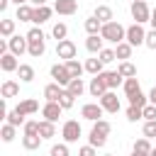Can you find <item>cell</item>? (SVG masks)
Instances as JSON below:
<instances>
[{
	"label": "cell",
	"instance_id": "1",
	"mask_svg": "<svg viewBox=\"0 0 156 156\" xmlns=\"http://www.w3.org/2000/svg\"><path fill=\"white\" fill-rule=\"evenodd\" d=\"M110 132H112V124H110L107 119H98V122H93V129H90L88 141H90L95 149H102L105 141H107V134H110Z\"/></svg>",
	"mask_w": 156,
	"mask_h": 156
},
{
	"label": "cell",
	"instance_id": "2",
	"mask_svg": "<svg viewBox=\"0 0 156 156\" xmlns=\"http://www.w3.org/2000/svg\"><path fill=\"white\" fill-rule=\"evenodd\" d=\"M100 37L105 39V41H112V44H119V41H124L127 39V27H122L119 22H105L102 24V29H100Z\"/></svg>",
	"mask_w": 156,
	"mask_h": 156
},
{
	"label": "cell",
	"instance_id": "3",
	"mask_svg": "<svg viewBox=\"0 0 156 156\" xmlns=\"http://www.w3.org/2000/svg\"><path fill=\"white\" fill-rule=\"evenodd\" d=\"M129 12H132L134 22H139V24H144V22L151 20V10H149V5H146L144 0H134L132 7H129Z\"/></svg>",
	"mask_w": 156,
	"mask_h": 156
},
{
	"label": "cell",
	"instance_id": "4",
	"mask_svg": "<svg viewBox=\"0 0 156 156\" xmlns=\"http://www.w3.org/2000/svg\"><path fill=\"white\" fill-rule=\"evenodd\" d=\"M124 41H129L132 46H141V44L146 41V32H144V27H141L139 22L129 24V27H127V39H124Z\"/></svg>",
	"mask_w": 156,
	"mask_h": 156
},
{
	"label": "cell",
	"instance_id": "5",
	"mask_svg": "<svg viewBox=\"0 0 156 156\" xmlns=\"http://www.w3.org/2000/svg\"><path fill=\"white\" fill-rule=\"evenodd\" d=\"M51 78H54V83H58V85H63V88H68V83L73 80V76H71V71L66 68V63H54V66H51Z\"/></svg>",
	"mask_w": 156,
	"mask_h": 156
},
{
	"label": "cell",
	"instance_id": "6",
	"mask_svg": "<svg viewBox=\"0 0 156 156\" xmlns=\"http://www.w3.org/2000/svg\"><path fill=\"white\" fill-rule=\"evenodd\" d=\"M61 136H63L66 144L78 141V136H80V124H78V119H68V122H63V127H61Z\"/></svg>",
	"mask_w": 156,
	"mask_h": 156
},
{
	"label": "cell",
	"instance_id": "7",
	"mask_svg": "<svg viewBox=\"0 0 156 156\" xmlns=\"http://www.w3.org/2000/svg\"><path fill=\"white\" fill-rule=\"evenodd\" d=\"M76 54H78V49H76V44H73L71 39H61V41H56V56H58V58L71 61V58H76Z\"/></svg>",
	"mask_w": 156,
	"mask_h": 156
},
{
	"label": "cell",
	"instance_id": "8",
	"mask_svg": "<svg viewBox=\"0 0 156 156\" xmlns=\"http://www.w3.org/2000/svg\"><path fill=\"white\" fill-rule=\"evenodd\" d=\"M102 105L100 102H88V105H83L80 107V117L83 119H88V122H98V119H102Z\"/></svg>",
	"mask_w": 156,
	"mask_h": 156
},
{
	"label": "cell",
	"instance_id": "9",
	"mask_svg": "<svg viewBox=\"0 0 156 156\" xmlns=\"http://www.w3.org/2000/svg\"><path fill=\"white\" fill-rule=\"evenodd\" d=\"M7 44H10V51H12L15 56H22V54H27V51H29V39H27V37L12 34V37L7 39Z\"/></svg>",
	"mask_w": 156,
	"mask_h": 156
},
{
	"label": "cell",
	"instance_id": "10",
	"mask_svg": "<svg viewBox=\"0 0 156 156\" xmlns=\"http://www.w3.org/2000/svg\"><path fill=\"white\" fill-rule=\"evenodd\" d=\"M88 90H90V95H93V98H98V100H100L110 88H107V83H105V78H102V76H93V78H90Z\"/></svg>",
	"mask_w": 156,
	"mask_h": 156
},
{
	"label": "cell",
	"instance_id": "11",
	"mask_svg": "<svg viewBox=\"0 0 156 156\" xmlns=\"http://www.w3.org/2000/svg\"><path fill=\"white\" fill-rule=\"evenodd\" d=\"M61 112H63V107H61L58 102H54V100H46V105L41 107V115H44V119H49V122H56V119L61 117Z\"/></svg>",
	"mask_w": 156,
	"mask_h": 156
},
{
	"label": "cell",
	"instance_id": "12",
	"mask_svg": "<svg viewBox=\"0 0 156 156\" xmlns=\"http://www.w3.org/2000/svg\"><path fill=\"white\" fill-rule=\"evenodd\" d=\"M54 12H58V15H76L78 12V0H56L54 2Z\"/></svg>",
	"mask_w": 156,
	"mask_h": 156
},
{
	"label": "cell",
	"instance_id": "13",
	"mask_svg": "<svg viewBox=\"0 0 156 156\" xmlns=\"http://www.w3.org/2000/svg\"><path fill=\"white\" fill-rule=\"evenodd\" d=\"M100 105H102L105 112H119V98H117L112 90H107V93L100 98Z\"/></svg>",
	"mask_w": 156,
	"mask_h": 156
},
{
	"label": "cell",
	"instance_id": "14",
	"mask_svg": "<svg viewBox=\"0 0 156 156\" xmlns=\"http://www.w3.org/2000/svg\"><path fill=\"white\" fill-rule=\"evenodd\" d=\"M0 68H2L5 73H12V71H17V68H20V61H17V56H15L12 51L2 54V56H0Z\"/></svg>",
	"mask_w": 156,
	"mask_h": 156
},
{
	"label": "cell",
	"instance_id": "15",
	"mask_svg": "<svg viewBox=\"0 0 156 156\" xmlns=\"http://www.w3.org/2000/svg\"><path fill=\"white\" fill-rule=\"evenodd\" d=\"M100 76L105 78V83H107V88H110V90H115V88H119V85L124 83V76H122L119 71H102Z\"/></svg>",
	"mask_w": 156,
	"mask_h": 156
},
{
	"label": "cell",
	"instance_id": "16",
	"mask_svg": "<svg viewBox=\"0 0 156 156\" xmlns=\"http://www.w3.org/2000/svg\"><path fill=\"white\" fill-rule=\"evenodd\" d=\"M22 117H27V115H34V112H39V102L34 100V98H27V100H22L17 107H15Z\"/></svg>",
	"mask_w": 156,
	"mask_h": 156
},
{
	"label": "cell",
	"instance_id": "17",
	"mask_svg": "<svg viewBox=\"0 0 156 156\" xmlns=\"http://www.w3.org/2000/svg\"><path fill=\"white\" fill-rule=\"evenodd\" d=\"M51 7L49 5H39V7H34V17H32V22L34 24H44V22H49L51 20Z\"/></svg>",
	"mask_w": 156,
	"mask_h": 156
},
{
	"label": "cell",
	"instance_id": "18",
	"mask_svg": "<svg viewBox=\"0 0 156 156\" xmlns=\"http://www.w3.org/2000/svg\"><path fill=\"white\" fill-rule=\"evenodd\" d=\"M102 41H105V39H102L100 34H88V39H85V49H88L90 54H100V51L105 49Z\"/></svg>",
	"mask_w": 156,
	"mask_h": 156
},
{
	"label": "cell",
	"instance_id": "19",
	"mask_svg": "<svg viewBox=\"0 0 156 156\" xmlns=\"http://www.w3.org/2000/svg\"><path fill=\"white\" fill-rule=\"evenodd\" d=\"M0 95H2V100L20 95V83H17V80H5V83H2V88H0Z\"/></svg>",
	"mask_w": 156,
	"mask_h": 156
},
{
	"label": "cell",
	"instance_id": "20",
	"mask_svg": "<svg viewBox=\"0 0 156 156\" xmlns=\"http://www.w3.org/2000/svg\"><path fill=\"white\" fill-rule=\"evenodd\" d=\"M44 51H46V41H44V39H32V41H29V51H27V54H29L32 58L44 56Z\"/></svg>",
	"mask_w": 156,
	"mask_h": 156
},
{
	"label": "cell",
	"instance_id": "21",
	"mask_svg": "<svg viewBox=\"0 0 156 156\" xmlns=\"http://www.w3.org/2000/svg\"><path fill=\"white\" fill-rule=\"evenodd\" d=\"M61 93H63V85H58V83H49V85H44V98H46V100L58 102Z\"/></svg>",
	"mask_w": 156,
	"mask_h": 156
},
{
	"label": "cell",
	"instance_id": "22",
	"mask_svg": "<svg viewBox=\"0 0 156 156\" xmlns=\"http://www.w3.org/2000/svg\"><path fill=\"white\" fill-rule=\"evenodd\" d=\"M132 49H134V46H132L129 41H119L117 49H115V54H117L119 61H129V58H132Z\"/></svg>",
	"mask_w": 156,
	"mask_h": 156
},
{
	"label": "cell",
	"instance_id": "23",
	"mask_svg": "<svg viewBox=\"0 0 156 156\" xmlns=\"http://www.w3.org/2000/svg\"><path fill=\"white\" fill-rule=\"evenodd\" d=\"M39 136H41V139H51V136H56V127H54V122L41 119V122H39Z\"/></svg>",
	"mask_w": 156,
	"mask_h": 156
},
{
	"label": "cell",
	"instance_id": "24",
	"mask_svg": "<svg viewBox=\"0 0 156 156\" xmlns=\"http://www.w3.org/2000/svg\"><path fill=\"white\" fill-rule=\"evenodd\" d=\"M22 146H24L27 151H34V149L41 146V136H39V134H24V136H22Z\"/></svg>",
	"mask_w": 156,
	"mask_h": 156
},
{
	"label": "cell",
	"instance_id": "25",
	"mask_svg": "<svg viewBox=\"0 0 156 156\" xmlns=\"http://www.w3.org/2000/svg\"><path fill=\"white\" fill-rule=\"evenodd\" d=\"M32 17H34V7L32 5H17V20L20 22H32Z\"/></svg>",
	"mask_w": 156,
	"mask_h": 156
},
{
	"label": "cell",
	"instance_id": "26",
	"mask_svg": "<svg viewBox=\"0 0 156 156\" xmlns=\"http://www.w3.org/2000/svg\"><path fill=\"white\" fill-rule=\"evenodd\" d=\"M93 15H95V17H98V20L102 22V24H105V22H112V20H115V17H112V7H107V5H98Z\"/></svg>",
	"mask_w": 156,
	"mask_h": 156
},
{
	"label": "cell",
	"instance_id": "27",
	"mask_svg": "<svg viewBox=\"0 0 156 156\" xmlns=\"http://www.w3.org/2000/svg\"><path fill=\"white\" fill-rule=\"evenodd\" d=\"M17 76H20V80H22V83H32V80H34V68H32L29 63H20Z\"/></svg>",
	"mask_w": 156,
	"mask_h": 156
},
{
	"label": "cell",
	"instance_id": "28",
	"mask_svg": "<svg viewBox=\"0 0 156 156\" xmlns=\"http://www.w3.org/2000/svg\"><path fill=\"white\" fill-rule=\"evenodd\" d=\"M122 88H124V95H127V98L141 90V88H139V78H136V76H132V78H124V83H122Z\"/></svg>",
	"mask_w": 156,
	"mask_h": 156
},
{
	"label": "cell",
	"instance_id": "29",
	"mask_svg": "<svg viewBox=\"0 0 156 156\" xmlns=\"http://www.w3.org/2000/svg\"><path fill=\"white\" fill-rule=\"evenodd\" d=\"M0 136H2V141H5V144H10V141L17 136V127H15V124H10V122H5V124H2V129H0Z\"/></svg>",
	"mask_w": 156,
	"mask_h": 156
},
{
	"label": "cell",
	"instance_id": "30",
	"mask_svg": "<svg viewBox=\"0 0 156 156\" xmlns=\"http://www.w3.org/2000/svg\"><path fill=\"white\" fill-rule=\"evenodd\" d=\"M83 27H85V32H88V34H100L102 22H100V20L93 15V17H88V20H85V24H83Z\"/></svg>",
	"mask_w": 156,
	"mask_h": 156
},
{
	"label": "cell",
	"instance_id": "31",
	"mask_svg": "<svg viewBox=\"0 0 156 156\" xmlns=\"http://www.w3.org/2000/svg\"><path fill=\"white\" fill-rule=\"evenodd\" d=\"M68 93L76 95V98H80V95L85 93V83H83V78H73V80L68 83Z\"/></svg>",
	"mask_w": 156,
	"mask_h": 156
},
{
	"label": "cell",
	"instance_id": "32",
	"mask_svg": "<svg viewBox=\"0 0 156 156\" xmlns=\"http://www.w3.org/2000/svg\"><path fill=\"white\" fill-rule=\"evenodd\" d=\"M102 66H105V63H102L100 58H88V61H85V71L93 73V76H100V73H102Z\"/></svg>",
	"mask_w": 156,
	"mask_h": 156
},
{
	"label": "cell",
	"instance_id": "33",
	"mask_svg": "<svg viewBox=\"0 0 156 156\" xmlns=\"http://www.w3.org/2000/svg\"><path fill=\"white\" fill-rule=\"evenodd\" d=\"M51 37H54L56 41L66 39V37H68V27H66L63 22H56V24H54V29H51Z\"/></svg>",
	"mask_w": 156,
	"mask_h": 156
},
{
	"label": "cell",
	"instance_id": "34",
	"mask_svg": "<svg viewBox=\"0 0 156 156\" xmlns=\"http://www.w3.org/2000/svg\"><path fill=\"white\" fill-rule=\"evenodd\" d=\"M63 63H66V68L71 71V76H73V78H80V76H83V71H85V66H80L76 58H71V61H63Z\"/></svg>",
	"mask_w": 156,
	"mask_h": 156
},
{
	"label": "cell",
	"instance_id": "35",
	"mask_svg": "<svg viewBox=\"0 0 156 156\" xmlns=\"http://www.w3.org/2000/svg\"><path fill=\"white\" fill-rule=\"evenodd\" d=\"M117 71H119L124 78H132V76H136V66H134L132 61H122V63L117 66Z\"/></svg>",
	"mask_w": 156,
	"mask_h": 156
},
{
	"label": "cell",
	"instance_id": "36",
	"mask_svg": "<svg viewBox=\"0 0 156 156\" xmlns=\"http://www.w3.org/2000/svg\"><path fill=\"white\" fill-rule=\"evenodd\" d=\"M73 102H76V95H71V93H68V88H63V93H61V98H58V105H61L63 110H71V107H73Z\"/></svg>",
	"mask_w": 156,
	"mask_h": 156
},
{
	"label": "cell",
	"instance_id": "37",
	"mask_svg": "<svg viewBox=\"0 0 156 156\" xmlns=\"http://www.w3.org/2000/svg\"><path fill=\"white\" fill-rule=\"evenodd\" d=\"M127 119H129V122H139V119H144V107L129 105V107H127Z\"/></svg>",
	"mask_w": 156,
	"mask_h": 156
},
{
	"label": "cell",
	"instance_id": "38",
	"mask_svg": "<svg viewBox=\"0 0 156 156\" xmlns=\"http://www.w3.org/2000/svg\"><path fill=\"white\" fill-rule=\"evenodd\" d=\"M0 34L2 37H12L15 34V20H0Z\"/></svg>",
	"mask_w": 156,
	"mask_h": 156
},
{
	"label": "cell",
	"instance_id": "39",
	"mask_svg": "<svg viewBox=\"0 0 156 156\" xmlns=\"http://www.w3.org/2000/svg\"><path fill=\"white\" fill-rule=\"evenodd\" d=\"M134 149H136V151H141V154H151V149H154V146H151L149 136H141V139H136V141H134Z\"/></svg>",
	"mask_w": 156,
	"mask_h": 156
},
{
	"label": "cell",
	"instance_id": "40",
	"mask_svg": "<svg viewBox=\"0 0 156 156\" xmlns=\"http://www.w3.org/2000/svg\"><path fill=\"white\" fill-rule=\"evenodd\" d=\"M129 105H136V107H144V105H149V98L139 90V93H134V95H129Z\"/></svg>",
	"mask_w": 156,
	"mask_h": 156
},
{
	"label": "cell",
	"instance_id": "41",
	"mask_svg": "<svg viewBox=\"0 0 156 156\" xmlns=\"http://www.w3.org/2000/svg\"><path fill=\"white\" fill-rule=\"evenodd\" d=\"M98 58H100L102 63H112V61L117 58V54H115V49H102V51L98 54Z\"/></svg>",
	"mask_w": 156,
	"mask_h": 156
},
{
	"label": "cell",
	"instance_id": "42",
	"mask_svg": "<svg viewBox=\"0 0 156 156\" xmlns=\"http://www.w3.org/2000/svg\"><path fill=\"white\" fill-rule=\"evenodd\" d=\"M5 119L10 122V124H15V127H20V124H24V117L17 112V110H12V112H7L5 115Z\"/></svg>",
	"mask_w": 156,
	"mask_h": 156
},
{
	"label": "cell",
	"instance_id": "43",
	"mask_svg": "<svg viewBox=\"0 0 156 156\" xmlns=\"http://www.w3.org/2000/svg\"><path fill=\"white\" fill-rule=\"evenodd\" d=\"M144 136H149V139L156 136V119H146L144 122Z\"/></svg>",
	"mask_w": 156,
	"mask_h": 156
},
{
	"label": "cell",
	"instance_id": "44",
	"mask_svg": "<svg viewBox=\"0 0 156 156\" xmlns=\"http://www.w3.org/2000/svg\"><path fill=\"white\" fill-rule=\"evenodd\" d=\"M49 156H68V144H54Z\"/></svg>",
	"mask_w": 156,
	"mask_h": 156
},
{
	"label": "cell",
	"instance_id": "45",
	"mask_svg": "<svg viewBox=\"0 0 156 156\" xmlns=\"http://www.w3.org/2000/svg\"><path fill=\"white\" fill-rule=\"evenodd\" d=\"M22 127H24V134H39V122H34V119L24 122Z\"/></svg>",
	"mask_w": 156,
	"mask_h": 156
},
{
	"label": "cell",
	"instance_id": "46",
	"mask_svg": "<svg viewBox=\"0 0 156 156\" xmlns=\"http://www.w3.org/2000/svg\"><path fill=\"white\" fill-rule=\"evenodd\" d=\"M144 46H149V49H154V51H156V29L146 32V41H144Z\"/></svg>",
	"mask_w": 156,
	"mask_h": 156
},
{
	"label": "cell",
	"instance_id": "47",
	"mask_svg": "<svg viewBox=\"0 0 156 156\" xmlns=\"http://www.w3.org/2000/svg\"><path fill=\"white\" fill-rule=\"evenodd\" d=\"M144 119H156V105H144Z\"/></svg>",
	"mask_w": 156,
	"mask_h": 156
},
{
	"label": "cell",
	"instance_id": "48",
	"mask_svg": "<svg viewBox=\"0 0 156 156\" xmlns=\"http://www.w3.org/2000/svg\"><path fill=\"white\" fill-rule=\"evenodd\" d=\"M78 156H98V154H95V146L93 144H85V146L78 149Z\"/></svg>",
	"mask_w": 156,
	"mask_h": 156
},
{
	"label": "cell",
	"instance_id": "49",
	"mask_svg": "<svg viewBox=\"0 0 156 156\" xmlns=\"http://www.w3.org/2000/svg\"><path fill=\"white\" fill-rule=\"evenodd\" d=\"M27 39L32 41V39H44V32L39 29V27H32L29 32H27Z\"/></svg>",
	"mask_w": 156,
	"mask_h": 156
},
{
	"label": "cell",
	"instance_id": "50",
	"mask_svg": "<svg viewBox=\"0 0 156 156\" xmlns=\"http://www.w3.org/2000/svg\"><path fill=\"white\" fill-rule=\"evenodd\" d=\"M149 22H151V29H156V7L151 10V20H149Z\"/></svg>",
	"mask_w": 156,
	"mask_h": 156
},
{
	"label": "cell",
	"instance_id": "51",
	"mask_svg": "<svg viewBox=\"0 0 156 156\" xmlns=\"http://www.w3.org/2000/svg\"><path fill=\"white\" fill-rule=\"evenodd\" d=\"M149 100H151V102H154V105H156V85H154V88H151V93H149Z\"/></svg>",
	"mask_w": 156,
	"mask_h": 156
},
{
	"label": "cell",
	"instance_id": "52",
	"mask_svg": "<svg viewBox=\"0 0 156 156\" xmlns=\"http://www.w3.org/2000/svg\"><path fill=\"white\" fill-rule=\"evenodd\" d=\"M7 5H10V0H0V12H5V10H7Z\"/></svg>",
	"mask_w": 156,
	"mask_h": 156
},
{
	"label": "cell",
	"instance_id": "53",
	"mask_svg": "<svg viewBox=\"0 0 156 156\" xmlns=\"http://www.w3.org/2000/svg\"><path fill=\"white\" fill-rule=\"evenodd\" d=\"M29 2H32L34 7H39V5H46V0H29Z\"/></svg>",
	"mask_w": 156,
	"mask_h": 156
},
{
	"label": "cell",
	"instance_id": "54",
	"mask_svg": "<svg viewBox=\"0 0 156 156\" xmlns=\"http://www.w3.org/2000/svg\"><path fill=\"white\" fill-rule=\"evenodd\" d=\"M132 156H149V154H141V151H136V149H134V151H132Z\"/></svg>",
	"mask_w": 156,
	"mask_h": 156
},
{
	"label": "cell",
	"instance_id": "55",
	"mask_svg": "<svg viewBox=\"0 0 156 156\" xmlns=\"http://www.w3.org/2000/svg\"><path fill=\"white\" fill-rule=\"evenodd\" d=\"M15 5H24V2H29V0H12Z\"/></svg>",
	"mask_w": 156,
	"mask_h": 156
},
{
	"label": "cell",
	"instance_id": "56",
	"mask_svg": "<svg viewBox=\"0 0 156 156\" xmlns=\"http://www.w3.org/2000/svg\"><path fill=\"white\" fill-rule=\"evenodd\" d=\"M149 156H156V146H154V149H151V154H149Z\"/></svg>",
	"mask_w": 156,
	"mask_h": 156
},
{
	"label": "cell",
	"instance_id": "57",
	"mask_svg": "<svg viewBox=\"0 0 156 156\" xmlns=\"http://www.w3.org/2000/svg\"><path fill=\"white\" fill-rule=\"evenodd\" d=\"M105 156H115V154H105Z\"/></svg>",
	"mask_w": 156,
	"mask_h": 156
}]
</instances>
